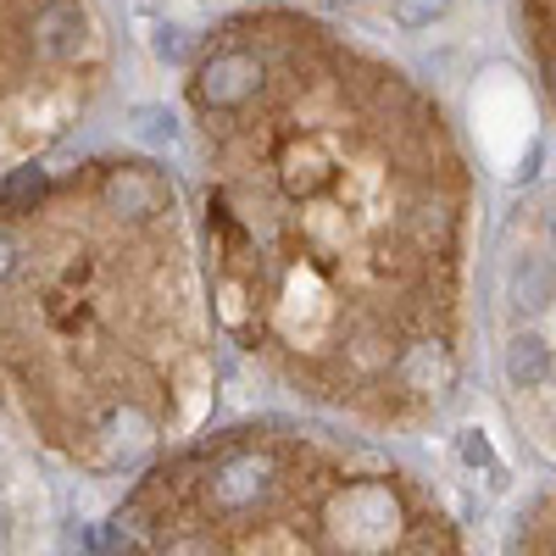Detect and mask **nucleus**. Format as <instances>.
Masks as SVG:
<instances>
[{
  "instance_id": "1",
  "label": "nucleus",
  "mask_w": 556,
  "mask_h": 556,
  "mask_svg": "<svg viewBox=\"0 0 556 556\" xmlns=\"http://www.w3.org/2000/svg\"><path fill=\"white\" fill-rule=\"evenodd\" d=\"M267 89L206 123L212 317L323 406L401 412L417 351L456 345L468 173L401 67L273 17Z\"/></svg>"
},
{
  "instance_id": "2",
  "label": "nucleus",
  "mask_w": 556,
  "mask_h": 556,
  "mask_svg": "<svg viewBox=\"0 0 556 556\" xmlns=\"http://www.w3.org/2000/svg\"><path fill=\"white\" fill-rule=\"evenodd\" d=\"M195 384L201 306L178 217L128 223L89 173L0 217V395L45 445L117 473L190 417Z\"/></svg>"
},
{
  "instance_id": "3",
  "label": "nucleus",
  "mask_w": 556,
  "mask_h": 556,
  "mask_svg": "<svg viewBox=\"0 0 556 556\" xmlns=\"http://www.w3.org/2000/svg\"><path fill=\"white\" fill-rule=\"evenodd\" d=\"M101 556H462L406 473L351 468L340 451L285 440V473L251 513L206 518L151 473L96 534Z\"/></svg>"
},
{
  "instance_id": "4",
  "label": "nucleus",
  "mask_w": 556,
  "mask_h": 556,
  "mask_svg": "<svg viewBox=\"0 0 556 556\" xmlns=\"http://www.w3.org/2000/svg\"><path fill=\"white\" fill-rule=\"evenodd\" d=\"M262 89H267V51H262V39L228 34V39H217L212 51L195 62V73H190V106H195L201 123H223V117H240Z\"/></svg>"
},
{
  "instance_id": "5",
  "label": "nucleus",
  "mask_w": 556,
  "mask_h": 556,
  "mask_svg": "<svg viewBox=\"0 0 556 556\" xmlns=\"http://www.w3.org/2000/svg\"><path fill=\"white\" fill-rule=\"evenodd\" d=\"M96 17H89L84 0H45L39 17H34V51L51 73H73L89 62L96 51Z\"/></svg>"
},
{
  "instance_id": "6",
  "label": "nucleus",
  "mask_w": 556,
  "mask_h": 556,
  "mask_svg": "<svg viewBox=\"0 0 556 556\" xmlns=\"http://www.w3.org/2000/svg\"><path fill=\"white\" fill-rule=\"evenodd\" d=\"M501 374H506V390H518V395L551 390L556 384V345L540 329H518L501 351Z\"/></svg>"
},
{
  "instance_id": "7",
  "label": "nucleus",
  "mask_w": 556,
  "mask_h": 556,
  "mask_svg": "<svg viewBox=\"0 0 556 556\" xmlns=\"http://www.w3.org/2000/svg\"><path fill=\"white\" fill-rule=\"evenodd\" d=\"M506 301L518 317H545L556 306V256L551 251H518L506 273Z\"/></svg>"
},
{
  "instance_id": "8",
  "label": "nucleus",
  "mask_w": 556,
  "mask_h": 556,
  "mask_svg": "<svg viewBox=\"0 0 556 556\" xmlns=\"http://www.w3.org/2000/svg\"><path fill=\"white\" fill-rule=\"evenodd\" d=\"M523 17H529L534 56H540L545 96H551V106H556V0H523Z\"/></svg>"
},
{
  "instance_id": "9",
  "label": "nucleus",
  "mask_w": 556,
  "mask_h": 556,
  "mask_svg": "<svg viewBox=\"0 0 556 556\" xmlns=\"http://www.w3.org/2000/svg\"><path fill=\"white\" fill-rule=\"evenodd\" d=\"M128 134L139 139V146H173L178 139V117L167 106H128Z\"/></svg>"
},
{
  "instance_id": "10",
  "label": "nucleus",
  "mask_w": 556,
  "mask_h": 556,
  "mask_svg": "<svg viewBox=\"0 0 556 556\" xmlns=\"http://www.w3.org/2000/svg\"><path fill=\"white\" fill-rule=\"evenodd\" d=\"M451 7H456V0H390V17H395V28H406V34H424V28H434Z\"/></svg>"
},
{
  "instance_id": "11",
  "label": "nucleus",
  "mask_w": 556,
  "mask_h": 556,
  "mask_svg": "<svg viewBox=\"0 0 556 556\" xmlns=\"http://www.w3.org/2000/svg\"><path fill=\"white\" fill-rule=\"evenodd\" d=\"M151 51L162 56V62H190V51H195V34L184 28V23H156V34H151Z\"/></svg>"
},
{
  "instance_id": "12",
  "label": "nucleus",
  "mask_w": 556,
  "mask_h": 556,
  "mask_svg": "<svg viewBox=\"0 0 556 556\" xmlns=\"http://www.w3.org/2000/svg\"><path fill=\"white\" fill-rule=\"evenodd\" d=\"M456 456L468 462V468H484V473L501 479V462H495V445H490L484 429H462V434H456Z\"/></svg>"
},
{
  "instance_id": "13",
  "label": "nucleus",
  "mask_w": 556,
  "mask_h": 556,
  "mask_svg": "<svg viewBox=\"0 0 556 556\" xmlns=\"http://www.w3.org/2000/svg\"><path fill=\"white\" fill-rule=\"evenodd\" d=\"M545 251L556 256V206H551V217H545Z\"/></svg>"
},
{
  "instance_id": "14",
  "label": "nucleus",
  "mask_w": 556,
  "mask_h": 556,
  "mask_svg": "<svg viewBox=\"0 0 556 556\" xmlns=\"http://www.w3.org/2000/svg\"><path fill=\"white\" fill-rule=\"evenodd\" d=\"M529 556H545V551H540V545H534V551H529Z\"/></svg>"
}]
</instances>
